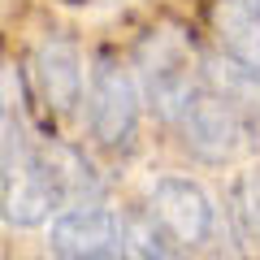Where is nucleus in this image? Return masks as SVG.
<instances>
[{
    "instance_id": "nucleus-8",
    "label": "nucleus",
    "mask_w": 260,
    "mask_h": 260,
    "mask_svg": "<svg viewBox=\"0 0 260 260\" xmlns=\"http://www.w3.org/2000/svg\"><path fill=\"white\" fill-rule=\"evenodd\" d=\"M200 70H204L208 91L221 95L251 130H260V70L256 65L239 61V56H230V52H208L204 61H200Z\"/></svg>"
},
{
    "instance_id": "nucleus-10",
    "label": "nucleus",
    "mask_w": 260,
    "mask_h": 260,
    "mask_svg": "<svg viewBox=\"0 0 260 260\" xmlns=\"http://www.w3.org/2000/svg\"><path fill=\"white\" fill-rule=\"evenodd\" d=\"M213 30L230 56L260 70V9H256V0H217Z\"/></svg>"
},
{
    "instance_id": "nucleus-1",
    "label": "nucleus",
    "mask_w": 260,
    "mask_h": 260,
    "mask_svg": "<svg viewBox=\"0 0 260 260\" xmlns=\"http://www.w3.org/2000/svg\"><path fill=\"white\" fill-rule=\"evenodd\" d=\"M135 65H139V87H143V100L152 104V113L160 121H174L178 126L182 113L200 95L191 44L178 30H152V35L139 39Z\"/></svg>"
},
{
    "instance_id": "nucleus-3",
    "label": "nucleus",
    "mask_w": 260,
    "mask_h": 260,
    "mask_svg": "<svg viewBox=\"0 0 260 260\" xmlns=\"http://www.w3.org/2000/svg\"><path fill=\"white\" fill-rule=\"evenodd\" d=\"M182 148L204 165H230L251 148V126L213 91H200L178 121Z\"/></svg>"
},
{
    "instance_id": "nucleus-13",
    "label": "nucleus",
    "mask_w": 260,
    "mask_h": 260,
    "mask_svg": "<svg viewBox=\"0 0 260 260\" xmlns=\"http://www.w3.org/2000/svg\"><path fill=\"white\" fill-rule=\"evenodd\" d=\"M109 260H135V256H130V251H126V247H121V251H117V256H109Z\"/></svg>"
},
{
    "instance_id": "nucleus-7",
    "label": "nucleus",
    "mask_w": 260,
    "mask_h": 260,
    "mask_svg": "<svg viewBox=\"0 0 260 260\" xmlns=\"http://www.w3.org/2000/svg\"><path fill=\"white\" fill-rule=\"evenodd\" d=\"M35 87L48 113H74L83 100V52L70 35H48L35 48Z\"/></svg>"
},
{
    "instance_id": "nucleus-9",
    "label": "nucleus",
    "mask_w": 260,
    "mask_h": 260,
    "mask_svg": "<svg viewBox=\"0 0 260 260\" xmlns=\"http://www.w3.org/2000/svg\"><path fill=\"white\" fill-rule=\"evenodd\" d=\"M39 156H44V165H48V174H52L56 191H61L65 208H74V204H100L104 182L95 178L91 160H87L78 148H65V143H39Z\"/></svg>"
},
{
    "instance_id": "nucleus-4",
    "label": "nucleus",
    "mask_w": 260,
    "mask_h": 260,
    "mask_svg": "<svg viewBox=\"0 0 260 260\" xmlns=\"http://www.w3.org/2000/svg\"><path fill=\"white\" fill-rule=\"evenodd\" d=\"M148 213L182 251L204 247L217 230V208L208 200V191L200 182H191V178H178V174H165L152 182Z\"/></svg>"
},
{
    "instance_id": "nucleus-11",
    "label": "nucleus",
    "mask_w": 260,
    "mask_h": 260,
    "mask_svg": "<svg viewBox=\"0 0 260 260\" xmlns=\"http://www.w3.org/2000/svg\"><path fill=\"white\" fill-rule=\"evenodd\" d=\"M121 217V243L135 260H186V251L152 221L148 208H135V213H117Z\"/></svg>"
},
{
    "instance_id": "nucleus-12",
    "label": "nucleus",
    "mask_w": 260,
    "mask_h": 260,
    "mask_svg": "<svg viewBox=\"0 0 260 260\" xmlns=\"http://www.w3.org/2000/svg\"><path fill=\"white\" fill-rule=\"evenodd\" d=\"M230 221L243 243L260 247V174H243L230 186Z\"/></svg>"
},
{
    "instance_id": "nucleus-6",
    "label": "nucleus",
    "mask_w": 260,
    "mask_h": 260,
    "mask_svg": "<svg viewBox=\"0 0 260 260\" xmlns=\"http://www.w3.org/2000/svg\"><path fill=\"white\" fill-rule=\"evenodd\" d=\"M52 251L56 260H109L117 256L121 243V217L104 204H74L52 217Z\"/></svg>"
},
{
    "instance_id": "nucleus-5",
    "label": "nucleus",
    "mask_w": 260,
    "mask_h": 260,
    "mask_svg": "<svg viewBox=\"0 0 260 260\" xmlns=\"http://www.w3.org/2000/svg\"><path fill=\"white\" fill-rule=\"evenodd\" d=\"M0 204H5V225H44L56 208H65L52 174H48L39 143H30L18 160H0Z\"/></svg>"
},
{
    "instance_id": "nucleus-14",
    "label": "nucleus",
    "mask_w": 260,
    "mask_h": 260,
    "mask_svg": "<svg viewBox=\"0 0 260 260\" xmlns=\"http://www.w3.org/2000/svg\"><path fill=\"white\" fill-rule=\"evenodd\" d=\"M256 9H260V0H256Z\"/></svg>"
},
{
    "instance_id": "nucleus-2",
    "label": "nucleus",
    "mask_w": 260,
    "mask_h": 260,
    "mask_svg": "<svg viewBox=\"0 0 260 260\" xmlns=\"http://www.w3.org/2000/svg\"><path fill=\"white\" fill-rule=\"evenodd\" d=\"M87 126L104 152H126L139 130V83L117 56L100 52L87 87Z\"/></svg>"
}]
</instances>
